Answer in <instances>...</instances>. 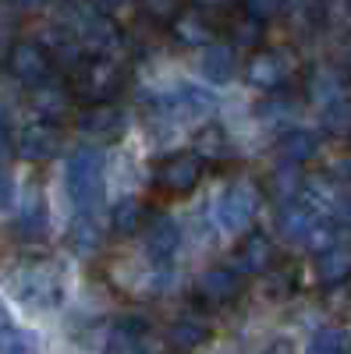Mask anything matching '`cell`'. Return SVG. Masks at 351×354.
I'll return each instance as SVG.
<instances>
[{
	"label": "cell",
	"instance_id": "obj_26",
	"mask_svg": "<svg viewBox=\"0 0 351 354\" xmlns=\"http://www.w3.org/2000/svg\"><path fill=\"white\" fill-rule=\"evenodd\" d=\"M142 11L153 21H174V15L181 11V0H142Z\"/></svg>",
	"mask_w": 351,
	"mask_h": 354
},
{
	"label": "cell",
	"instance_id": "obj_11",
	"mask_svg": "<svg viewBox=\"0 0 351 354\" xmlns=\"http://www.w3.org/2000/svg\"><path fill=\"white\" fill-rule=\"evenodd\" d=\"M284 78H287V61L277 50H262L249 61V82L255 88H262V93H277L284 85Z\"/></svg>",
	"mask_w": 351,
	"mask_h": 354
},
{
	"label": "cell",
	"instance_id": "obj_10",
	"mask_svg": "<svg viewBox=\"0 0 351 354\" xmlns=\"http://www.w3.org/2000/svg\"><path fill=\"white\" fill-rule=\"evenodd\" d=\"M273 259H277V248L270 241V234H262V230L245 234L238 241V248H234V262H238L242 273H267L273 266Z\"/></svg>",
	"mask_w": 351,
	"mask_h": 354
},
{
	"label": "cell",
	"instance_id": "obj_24",
	"mask_svg": "<svg viewBox=\"0 0 351 354\" xmlns=\"http://www.w3.org/2000/svg\"><path fill=\"white\" fill-rule=\"evenodd\" d=\"M231 39L238 43V46H245V50H255L262 43V18H255L249 11L242 18H234L231 21Z\"/></svg>",
	"mask_w": 351,
	"mask_h": 354
},
{
	"label": "cell",
	"instance_id": "obj_32",
	"mask_svg": "<svg viewBox=\"0 0 351 354\" xmlns=\"http://www.w3.org/2000/svg\"><path fill=\"white\" fill-rule=\"evenodd\" d=\"M262 354H295V347H291L287 340H277V344H270V347L262 351Z\"/></svg>",
	"mask_w": 351,
	"mask_h": 354
},
{
	"label": "cell",
	"instance_id": "obj_36",
	"mask_svg": "<svg viewBox=\"0 0 351 354\" xmlns=\"http://www.w3.org/2000/svg\"><path fill=\"white\" fill-rule=\"evenodd\" d=\"M18 4H25V8H36V4H43V0H18Z\"/></svg>",
	"mask_w": 351,
	"mask_h": 354
},
{
	"label": "cell",
	"instance_id": "obj_7",
	"mask_svg": "<svg viewBox=\"0 0 351 354\" xmlns=\"http://www.w3.org/2000/svg\"><path fill=\"white\" fill-rule=\"evenodd\" d=\"M61 145H64L61 128H53V124H46V121H36V124L21 128V135L15 138L18 156H21V160H28V163L53 160L57 153H61Z\"/></svg>",
	"mask_w": 351,
	"mask_h": 354
},
{
	"label": "cell",
	"instance_id": "obj_21",
	"mask_svg": "<svg viewBox=\"0 0 351 354\" xmlns=\"http://www.w3.org/2000/svg\"><path fill=\"white\" fill-rule=\"evenodd\" d=\"M210 333L213 330L206 326V322H199V319H178L167 337H170V344L178 347V351H195V347H202V344L210 340Z\"/></svg>",
	"mask_w": 351,
	"mask_h": 354
},
{
	"label": "cell",
	"instance_id": "obj_22",
	"mask_svg": "<svg viewBox=\"0 0 351 354\" xmlns=\"http://www.w3.org/2000/svg\"><path fill=\"white\" fill-rule=\"evenodd\" d=\"M280 153H284L287 160H295V163H305V160H312V156L319 153V138H316V131L295 128V131H287V135L280 138Z\"/></svg>",
	"mask_w": 351,
	"mask_h": 354
},
{
	"label": "cell",
	"instance_id": "obj_6",
	"mask_svg": "<svg viewBox=\"0 0 351 354\" xmlns=\"http://www.w3.org/2000/svg\"><path fill=\"white\" fill-rule=\"evenodd\" d=\"M53 61H50V53L33 43V39H21L8 50V71L21 82V85H43L46 75H50Z\"/></svg>",
	"mask_w": 351,
	"mask_h": 354
},
{
	"label": "cell",
	"instance_id": "obj_27",
	"mask_svg": "<svg viewBox=\"0 0 351 354\" xmlns=\"http://www.w3.org/2000/svg\"><path fill=\"white\" fill-rule=\"evenodd\" d=\"M245 11L267 21V18H273V15L284 11V0H245Z\"/></svg>",
	"mask_w": 351,
	"mask_h": 354
},
{
	"label": "cell",
	"instance_id": "obj_14",
	"mask_svg": "<svg viewBox=\"0 0 351 354\" xmlns=\"http://www.w3.org/2000/svg\"><path fill=\"white\" fill-rule=\"evenodd\" d=\"M163 106L174 117H199V113H210L217 106V96L206 93V88H195V85H178L174 93L163 100Z\"/></svg>",
	"mask_w": 351,
	"mask_h": 354
},
{
	"label": "cell",
	"instance_id": "obj_23",
	"mask_svg": "<svg viewBox=\"0 0 351 354\" xmlns=\"http://www.w3.org/2000/svg\"><path fill=\"white\" fill-rule=\"evenodd\" d=\"M305 354H351V333L344 326H323L309 340Z\"/></svg>",
	"mask_w": 351,
	"mask_h": 354
},
{
	"label": "cell",
	"instance_id": "obj_13",
	"mask_svg": "<svg viewBox=\"0 0 351 354\" xmlns=\"http://www.w3.org/2000/svg\"><path fill=\"white\" fill-rule=\"evenodd\" d=\"M199 294L213 305H227L242 294V277L234 270H220V266L217 270H206L199 277Z\"/></svg>",
	"mask_w": 351,
	"mask_h": 354
},
{
	"label": "cell",
	"instance_id": "obj_25",
	"mask_svg": "<svg viewBox=\"0 0 351 354\" xmlns=\"http://www.w3.org/2000/svg\"><path fill=\"white\" fill-rule=\"evenodd\" d=\"M195 145H199V156H224L227 153V138H224V131L217 128V124H210V128H202L199 135H195Z\"/></svg>",
	"mask_w": 351,
	"mask_h": 354
},
{
	"label": "cell",
	"instance_id": "obj_20",
	"mask_svg": "<svg viewBox=\"0 0 351 354\" xmlns=\"http://www.w3.org/2000/svg\"><path fill=\"white\" fill-rule=\"evenodd\" d=\"M202 75H206L213 85H224L234 78V50L224 43H210L206 53H202Z\"/></svg>",
	"mask_w": 351,
	"mask_h": 354
},
{
	"label": "cell",
	"instance_id": "obj_5",
	"mask_svg": "<svg viewBox=\"0 0 351 354\" xmlns=\"http://www.w3.org/2000/svg\"><path fill=\"white\" fill-rule=\"evenodd\" d=\"M117 25L107 18L103 8H78L75 21H71V46L78 53H110L117 46Z\"/></svg>",
	"mask_w": 351,
	"mask_h": 354
},
{
	"label": "cell",
	"instance_id": "obj_2",
	"mask_svg": "<svg viewBox=\"0 0 351 354\" xmlns=\"http://www.w3.org/2000/svg\"><path fill=\"white\" fill-rule=\"evenodd\" d=\"M284 238L298 241V245H309V248H330L334 245V227L330 220L319 216V209L312 202H302V198H287L280 205V216H277Z\"/></svg>",
	"mask_w": 351,
	"mask_h": 354
},
{
	"label": "cell",
	"instance_id": "obj_34",
	"mask_svg": "<svg viewBox=\"0 0 351 354\" xmlns=\"http://www.w3.org/2000/svg\"><path fill=\"white\" fill-rule=\"evenodd\" d=\"M334 174H337V177H351V160H341V163L334 167Z\"/></svg>",
	"mask_w": 351,
	"mask_h": 354
},
{
	"label": "cell",
	"instance_id": "obj_17",
	"mask_svg": "<svg viewBox=\"0 0 351 354\" xmlns=\"http://www.w3.org/2000/svg\"><path fill=\"white\" fill-rule=\"evenodd\" d=\"M316 277H319V283H327V287L344 283L351 277V252L341 248V245L323 248V252L316 255Z\"/></svg>",
	"mask_w": 351,
	"mask_h": 354
},
{
	"label": "cell",
	"instance_id": "obj_29",
	"mask_svg": "<svg viewBox=\"0 0 351 354\" xmlns=\"http://www.w3.org/2000/svg\"><path fill=\"white\" fill-rule=\"evenodd\" d=\"M327 124H330L334 131H341V128H351V103L337 100V103L327 110Z\"/></svg>",
	"mask_w": 351,
	"mask_h": 354
},
{
	"label": "cell",
	"instance_id": "obj_38",
	"mask_svg": "<svg viewBox=\"0 0 351 354\" xmlns=\"http://www.w3.org/2000/svg\"><path fill=\"white\" fill-rule=\"evenodd\" d=\"M132 354H145V351H135V347H132Z\"/></svg>",
	"mask_w": 351,
	"mask_h": 354
},
{
	"label": "cell",
	"instance_id": "obj_12",
	"mask_svg": "<svg viewBox=\"0 0 351 354\" xmlns=\"http://www.w3.org/2000/svg\"><path fill=\"white\" fill-rule=\"evenodd\" d=\"M170 32L185 46H210L213 43V21L202 15V8H192V11L181 8L170 21Z\"/></svg>",
	"mask_w": 351,
	"mask_h": 354
},
{
	"label": "cell",
	"instance_id": "obj_3",
	"mask_svg": "<svg viewBox=\"0 0 351 354\" xmlns=\"http://www.w3.org/2000/svg\"><path fill=\"white\" fill-rule=\"evenodd\" d=\"M121 85H125V68L110 61L107 53L82 57L75 68V93L85 103H107L110 96L121 93Z\"/></svg>",
	"mask_w": 351,
	"mask_h": 354
},
{
	"label": "cell",
	"instance_id": "obj_4",
	"mask_svg": "<svg viewBox=\"0 0 351 354\" xmlns=\"http://www.w3.org/2000/svg\"><path fill=\"white\" fill-rule=\"evenodd\" d=\"M255 213H259V188L252 181H231L213 202L217 227L231 230V234H242Z\"/></svg>",
	"mask_w": 351,
	"mask_h": 354
},
{
	"label": "cell",
	"instance_id": "obj_15",
	"mask_svg": "<svg viewBox=\"0 0 351 354\" xmlns=\"http://www.w3.org/2000/svg\"><path fill=\"white\" fill-rule=\"evenodd\" d=\"M142 234H145V252H150L153 259H167L181 241V230L170 216H153Z\"/></svg>",
	"mask_w": 351,
	"mask_h": 354
},
{
	"label": "cell",
	"instance_id": "obj_1",
	"mask_svg": "<svg viewBox=\"0 0 351 354\" xmlns=\"http://www.w3.org/2000/svg\"><path fill=\"white\" fill-rule=\"evenodd\" d=\"M68 195L82 213H93L103 202V153L100 149H78L68 156L64 167Z\"/></svg>",
	"mask_w": 351,
	"mask_h": 354
},
{
	"label": "cell",
	"instance_id": "obj_18",
	"mask_svg": "<svg viewBox=\"0 0 351 354\" xmlns=\"http://www.w3.org/2000/svg\"><path fill=\"white\" fill-rule=\"evenodd\" d=\"M15 294L25 301V305H39V298L36 294H43V301L50 305V301H57V283L50 280V273H43V270H25V273H18V287H15Z\"/></svg>",
	"mask_w": 351,
	"mask_h": 354
},
{
	"label": "cell",
	"instance_id": "obj_39",
	"mask_svg": "<svg viewBox=\"0 0 351 354\" xmlns=\"http://www.w3.org/2000/svg\"><path fill=\"white\" fill-rule=\"evenodd\" d=\"M348 11H351V0H348Z\"/></svg>",
	"mask_w": 351,
	"mask_h": 354
},
{
	"label": "cell",
	"instance_id": "obj_19",
	"mask_svg": "<svg viewBox=\"0 0 351 354\" xmlns=\"http://www.w3.org/2000/svg\"><path fill=\"white\" fill-rule=\"evenodd\" d=\"M0 354H36V337L15 326L4 301H0Z\"/></svg>",
	"mask_w": 351,
	"mask_h": 354
},
{
	"label": "cell",
	"instance_id": "obj_37",
	"mask_svg": "<svg viewBox=\"0 0 351 354\" xmlns=\"http://www.w3.org/2000/svg\"><path fill=\"white\" fill-rule=\"evenodd\" d=\"M344 213H348V216H351V198H348V202H344Z\"/></svg>",
	"mask_w": 351,
	"mask_h": 354
},
{
	"label": "cell",
	"instance_id": "obj_16",
	"mask_svg": "<svg viewBox=\"0 0 351 354\" xmlns=\"http://www.w3.org/2000/svg\"><path fill=\"white\" fill-rule=\"evenodd\" d=\"M150 220H153V213L142 198H121L110 213V223H114L117 234H142L150 227Z\"/></svg>",
	"mask_w": 351,
	"mask_h": 354
},
{
	"label": "cell",
	"instance_id": "obj_28",
	"mask_svg": "<svg viewBox=\"0 0 351 354\" xmlns=\"http://www.w3.org/2000/svg\"><path fill=\"white\" fill-rule=\"evenodd\" d=\"M96 241H100V234H96V227H93L89 220L75 223V234H71V248H93Z\"/></svg>",
	"mask_w": 351,
	"mask_h": 354
},
{
	"label": "cell",
	"instance_id": "obj_9",
	"mask_svg": "<svg viewBox=\"0 0 351 354\" xmlns=\"http://www.w3.org/2000/svg\"><path fill=\"white\" fill-rule=\"evenodd\" d=\"M156 177L167 192H192L202 177V156L199 153H174L170 160H163Z\"/></svg>",
	"mask_w": 351,
	"mask_h": 354
},
{
	"label": "cell",
	"instance_id": "obj_8",
	"mask_svg": "<svg viewBox=\"0 0 351 354\" xmlns=\"http://www.w3.org/2000/svg\"><path fill=\"white\" fill-rule=\"evenodd\" d=\"M125 124H128L125 113L117 106H107V103H93L89 110L78 117V131L96 138V142H117L125 135Z\"/></svg>",
	"mask_w": 351,
	"mask_h": 354
},
{
	"label": "cell",
	"instance_id": "obj_31",
	"mask_svg": "<svg viewBox=\"0 0 351 354\" xmlns=\"http://www.w3.org/2000/svg\"><path fill=\"white\" fill-rule=\"evenodd\" d=\"M11 198H15V185H11L8 174H0V209H8Z\"/></svg>",
	"mask_w": 351,
	"mask_h": 354
},
{
	"label": "cell",
	"instance_id": "obj_30",
	"mask_svg": "<svg viewBox=\"0 0 351 354\" xmlns=\"http://www.w3.org/2000/svg\"><path fill=\"white\" fill-rule=\"evenodd\" d=\"M18 149H15V135H11V128H8V121L0 117V167H4L11 156H15Z\"/></svg>",
	"mask_w": 351,
	"mask_h": 354
},
{
	"label": "cell",
	"instance_id": "obj_33",
	"mask_svg": "<svg viewBox=\"0 0 351 354\" xmlns=\"http://www.w3.org/2000/svg\"><path fill=\"white\" fill-rule=\"evenodd\" d=\"M96 4H100L103 11H117V8H128V4H135V0H96Z\"/></svg>",
	"mask_w": 351,
	"mask_h": 354
},
{
	"label": "cell",
	"instance_id": "obj_35",
	"mask_svg": "<svg viewBox=\"0 0 351 354\" xmlns=\"http://www.w3.org/2000/svg\"><path fill=\"white\" fill-rule=\"evenodd\" d=\"M199 8H224V4H231V0H195Z\"/></svg>",
	"mask_w": 351,
	"mask_h": 354
}]
</instances>
